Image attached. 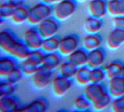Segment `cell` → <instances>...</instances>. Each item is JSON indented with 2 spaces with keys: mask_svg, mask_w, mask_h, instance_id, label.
Wrapping results in <instances>:
<instances>
[{
  "mask_svg": "<svg viewBox=\"0 0 124 112\" xmlns=\"http://www.w3.org/2000/svg\"><path fill=\"white\" fill-rule=\"evenodd\" d=\"M0 47L8 54L22 61L25 60L31 51L23 40L19 39L9 29H4L0 32Z\"/></svg>",
  "mask_w": 124,
  "mask_h": 112,
  "instance_id": "6da1fadb",
  "label": "cell"
},
{
  "mask_svg": "<svg viewBox=\"0 0 124 112\" xmlns=\"http://www.w3.org/2000/svg\"><path fill=\"white\" fill-rule=\"evenodd\" d=\"M53 5H49L44 2L37 3L30 8V12L28 17V23L33 25H37L43 20L52 16Z\"/></svg>",
  "mask_w": 124,
  "mask_h": 112,
  "instance_id": "7a4b0ae2",
  "label": "cell"
},
{
  "mask_svg": "<svg viewBox=\"0 0 124 112\" xmlns=\"http://www.w3.org/2000/svg\"><path fill=\"white\" fill-rule=\"evenodd\" d=\"M76 0H62L53 5V16L59 21H65L77 10Z\"/></svg>",
  "mask_w": 124,
  "mask_h": 112,
  "instance_id": "3957f363",
  "label": "cell"
},
{
  "mask_svg": "<svg viewBox=\"0 0 124 112\" xmlns=\"http://www.w3.org/2000/svg\"><path fill=\"white\" fill-rule=\"evenodd\" d=\"M59 22L60 21L57 20L55 17L50 16L49 18L43 20L41 23H39L37 25V28L43 38L53 37L56 36L60 30L61 25Z\"/></svg>",
  "mask_w": 124,
  "mask_h": 112,
  "instance_id": "277c9868",
  "label": "cell"
},
{
  "mask_svg": "<svg viewBox=\"0 0 124 112\" xmlns=\"http://www.w3.org/2000/svg\"><path fill=\"white\" fill-rule=\"evenodd\" d=\"M79 45H80V40L78 35L76 34L66 35L63 37H61L58 51L62 55L68 56L70 53H72L77 49H78Z\"/></svg>",
  "mask_w": 124,
  "mask_h": 112,
  "instance_id": "5b68a950",
  "label": "cell"
},
{
  "mask_svg": "<svg viewBox=\"0 0 124 112\" xmlns=\"http://www.w3.org/2000/svg\"><path fill=\"white\" fill-rule=\"evenodd\" d=\"M23 40L26 44V46L31 50H33L41 49L44 38L38 32L37 26H35V27H30L23 33Z\"/></svg>",
  "mask_w": 124,
  "mask_h": 112,
  "instance_id": "8992f818",
  "label": "cell"
},
{
  "mask_svg": "<svg viewBox=\"0 0 124 112\" xmlns=\"http://www.w3.org/2000/svg\"><path fill=\"white\" fill-rule=\"evenodd\" d=\"M54 77L55 75L53 71L45 69L41 66L37 72L33 75V83L37 89H44L51 84Z\"/></svg>",
  "mask_w": 124,
  "mask_h": 112,
  "instance_id": "52a82bcc",
  "label": "cell"
},
{
  "mask_svg": "<svg viewBox=\"0 0 124 112\" xmlns=\"http://www.w3.org/2000/svg\"><path fill=\"white\" fill-rule=\"evenodd\" d=\"M72 86H73V79H68L59 74L54 77L51 82L52 91L57 96L65 95L70 91Z\"/></svg>",
  "mask_w": 124,
  "mask_h": 112,
  "instance_id": "ba28073f",
  "label": "cell"
},
{
  "mask_svg": "<svg viewBox=\"0 0 124 112\" xmlns=\"http://www.w3.org/2000/svg\"><path fill=\"white\" fill-rule=\"evenodd\" d=\"M106 92H107V86L104 82H102V83L90 82L89 84L85 85L83 93L91 100L92 103H93L95 100H97L99 97H101Z\"/></svg>",
  "mask_w": 124,
  "mask_h": 112,
  "instance_id": "9c48e42d",
  "label": "cell"
},
{
  "mask_svg": "<svg viewBox=\"0 0 124 112\" xmlns=\"http://www.w3.org/2000/svg\"><path fill=\"white\" fill-rule=\"evenodd\" d=\"M106 58V51L103 48H97L89 51L87 65L90 68L103 66Z\"/></svg>",
  "mask_w": 124,
  "mask_h": 112,
  "instance_id": "30bf717a",
  "label": "cell"
},
{
  "mask_svg": "<svg viewBox=\"0 0 124 112\" xmlns=\"http://www.w3.org/2000/svg\"><path fill=\"white\" fill-rule=\"evenodd\" d=\"M107 92L112 97L124 96V79L121 76H117L109 79L107 84Z\"/></svg>",
  "mask_w": 124,
  "mask_h": 112,
  "instance_id": "8fae6325",
  "label": "cell"
},
{
  "mask_svg": "<svg viewBox=\"0 0 124 112\" xmlns=\"http://www.w3.org/2000/svg\"><path fill=\"white\" fill-rule=\"evenodd\" d=\"M21 107V102L14 94L0 97V111L14 112L18 111Z\"/></svg>",
  "mask_w": 124,
  "mask_h": 112,
  "instance_id": "7c38bea8",
  "label": "cell"
},
{
  "mask_svg": "<svg viewBox=\"0 0 124 112\" xmlns=\"http://www.w3.org/2000/svg\"><path fill=\"white\" fill-rule=\"evenodd\" d=\"M89 12L92 16L103 19L107 11V1L106 0H90L88 5Z\"/></svg>",
  "mask_w": 124,
  "mask_h": 112,
  "instance_id": "4fadbf2b",
  "label": "cell"
},
{
  "mask_svg": "<svg viewBox=\"0 0 124 112\" xmlns=\"http://www.w3.org/2000/svg\"><path fill=\"white\" fill-rule=\"evenodd\" d=\"M62 63V54L59 51H53V52H48L45 53L43 63H42V67L48 70L54 71L55 69H58L59 66Z\"/></svg>",
  "mask_w": 124,
  "mask_h": 112,
  "instance_id": "5bb4252c",
  "label": "cell"
},
{
  "mask_svg": "<svg viewBox=\"0 0 124 112\" xmlns=\"http://www.w3.org/2000/svg\"><path fill=\"white\" fill-rule=\"evenodd\" d=\"M49 107V102L48 100L39 97L37 99L33 100L30 103L23 106H21L18 111L23 112H45L47 111Z\"/></svg>",
  "mask_w": 124,
  "mask_h": 112,
  "instance_id": "9a60e30c",
  "label": "cell"
},
{
  "mask_svg": "<svg viewBox=\"0 0 124 112\" xmlns=\"http://www.w3.org/2000/svg\"><path fill=\"white\" fill-rule=\"evenodd\" d=\"M124 43V30L115 28L110 31L106 37V45L111 50H116Z\"/></svg>",
  "mask_w": 124,
  "mask_h": 112,
  "instance_id": "2e32d148",
  "label": "cell"
},
{
  "mask_svg": "<svg viewBox=\"0 0 124 112\" xmlns=\"http://www.w3.org/2000/svg\"><path fill=\"white\" fill-rule=\"evenodd\" d=\"M89 51L84 48H78L67 56V60L74 64L76 66L80 67L87 65Z\"/></svg>",
  "mask_w": 124,
  "mask_h": 112,
  "instance_id": "e0dca14e",
  "label": "cell"
},
{
  "mask_svg": "<svg viewBox=\"0 0 124 112\" xmlns=\"http://www.w3.org/2000/svg\"><path fill=\"white\" fill-rule=\"evenodd\" d=\"M19 64L13 56H2L0 59V76L6 78L12 70L18 67Z\"/></svg>",
  "mask_w": 124,
  "mask_h": 112,
  "instance_id": "ac0fdd59",
  "label": "cell"
},
{
  "mask_svg": "<svg viewBox=\"0 0 124 112\" xmlns=\"http://www.w3.org/2000/svg\"><path fill=\"white\" fill-rule=\"evenodd\" d=\"M103 42V38L102 37L98 35V33H95V34H89L88 36L83 38L82 40V47L87 50L88 51L94 49H97L101 47Z\"/></svg>",
  "mask_w": 124,
  "mask_h": 112,
  "instance_id": "d6986e66",
  "label": "cell"
},
{
  "mask_svg": "<svg viewBox=\"0 0 124 112\" xmlns=\"http://www.w3.org/2000/svg\"><path fill=\"white\" fill-rule=\"evenodd\" d=\"M23 1L20 0H8L7 2H4L0 6V16L1 19L11 18L13 13L15 11L16 8L21 5Z\"/></svg>",
  "mask_w": 124,
  "mask_h": 112,
  "instance_id": "ffe728a7",
  "label": "cell"
},
{
  "mask_svg": "<svg viewBox=\"0 0 124 112\" xmlns=\"http://www.w3.org/2000/svg\"><path fill=\"white\" fill-rule=\"evenodd\" d=\"M29 12H30V8L27 5H24L23 3H22L21 5H19L16 8V9L10 19L15 24H23L26 21H28Z\"/></svg>",
  "mask_w": 124,
  "mask_h": 112,
  "instance_id": "44dd1931",
  "label": "cell"
},
{
  "mask_svg": "<svg viewBox=\"0 0 124 112\" xmlns=\"http://www.w3.org/2000/svg\"><path fill=\"white\" fill-rule=\"evenodd\" d=\"M103 27V20L94 16H90L84 21V28L89 34H95L102 29Z\"/></svg>",
  "mask_w": 124,
  "mask_h": 112,
  "instance_id": "7402d4cb",
  "label": "cell"
},
{
  "mask_svg": "<svg viewBox=\"0 0 124 112\" xmlns=\"http://www.w3.org/2000/svg\"><path fill=\"white\" fill-rule=\"evenodd\" d=\"M78 66H76L74 64L66 60V61H62L61 65L58 68V73L62 77L68 78V79H75V76L77 74L78 71Z\"/></svg>",
  "mask_w": 124,
  "mask_h": 112,
  "instance_id": "603a6c76",
  "label": "cell"
},
{
  "mask_svg": "<svg viewBox=\"0 0 124 112\" xmlns=\"http://www.w3.org/2000/svg\"><path fill=\"white\" fill-rule=\"evenodd\" d=\"M60 40H61V37H58L57 35L53 36V37L44 38L43 43H42V46H41V50H43L44 52H46V53L58 51L59 45H60Z\"/></svg>",
  "mask_w": 124,
  "mask_h": 112,
  "instance_id": "cb8c5ba5",
  "label": "cell"
},
{
  "mask_svg": "<svg viewBox=\"0 0 124 112\" xmlns=\"http://www.w3.org/2000/svg\"><path fill=\"white\" fill-rule=\"evenodd\" d=\"M90 73H91V68L88 65L80 66L78 68V71H77V74L75 76L74 80L79 85H87L91 82Z\"/></svg>",
  "mask_w": 124,
  "mask_h": 112,
  "instance_id": "d4e9b609",
  "label": "cell"
},
{
  "mask_svg": "<svg viewBox=\"0 0 124 112\" xmlns=\"http://www.w3.org/2000/svg\"><path fill=\"white\" fill-rule=\"evenodd\" d=\"M123 64V63H121L120 61H113V62L109 63L106 65H105L104 68L106 70L107 79H111L114 77L119 76Z\"/></svg>",
  "mask_w": 124,
  "mask_h": 112,
  "instance_id": "484cf974",
  "label": "cell"
},
{
  "mask_svg": "<svg viewBox=\"0 0 124 112\" xmlns=\"http://www.w3.org/2000/svg\"><path fill=\"white\" fill-rule=\"evenodd\" d=\"M73 105H74L75 108L78 109V110H79V111H89V110H91V108L93 106V103L83 93V94L78 95L74 100Z\"/></svg>",
  "mask_w": 124,
  "mask_h": 112,
  "instance_id": "4316f807",
  "label": "cell"
},
{
  "mask_svg": "<svg viewBox=\"0 0 124 112\" xmlns=\"http://www.w3.org/2000/svg\"><path fill=\"white\" fill-rule=\"evenodd\" d=\"M112 103V96L111 94L106 92L104 93L101 97H99L97 100H95L93 103V107L96 110H103L106 109L109 106H111Z\"/></svg>",
  "mask_w": 124,
  "mask_h": 112,
  "instance_id": "83f0119b",
  "label": "cell"
},
{
  "mask_svg": "<svg viewBox=\"0 0 124 112\" xmlns=\"http://www.w3.org/2000/svg\"><path fill=\"white\" fill-rule=\"evenodd\" d=\"M45 53L41 49L38 50H33L30 51L28 57L25 59L26 61H28L29 63H31L32 64L37 65V66H41L42 63H43L44 57H45Z\"/></svg>",
  "mask_w": 124,
  "mask_h": 112,
  "instance_id": "f1b7e54d",
  "label": "cell"
},
{
  "mask_svg": "<svg viewBox=\"0 0 124 112\" xmlns=\"http://www.w3.org/2000/svg\"><path fill=\"white\" fill-rule=\"evenodd\" d=\"M106 78L107 77H106V70L104 68V66L91 68V73H90V80H91V82L102 83V82L105 81Z\"/></svg>",
  "mask_w": 124,
  "mask_h": 112,
  "instance_id": "f546056e",
  "label": "cell"
},
{
  "mask_svg": "<svg viewBox=\"0 0 124 112\" xmlns=\"http://www.w3.org/2000/svg\"><path fill=\"white\" fill-rule=\"evenodd\" d=\"M16 85L17 84H12V83H9L5 80H3L0 83V97L14 94V93L16 92V89H17Z\"/></svg>",
  "mask_w": 124,
  "mask_h": 112,
  "instance_id": "4dcf8cb0",
  "label": "cell"
},
{
  "mask_svg": "<svg viewBox=\"0 0 124 112\" xmlns=\"http://www.w3.org/2000/svg\"><path fill=\"white\" fill-rule=\"evenodd\" d=\"M20 67L22 69L23 73L27 76H33L36 72H37L41 66H37V65H34L32 64L31 63H29L26 60H23L22 63L19 64Z\"/></svg>",
  "mask_w": 124,
  "mask_h": 112,
  "instance_id": "1f68e13d",
  "label": "cell"
},
{
  "mask_svg": "<svg viewBox=\"0 0 124 112\" xmlns=\"http://www.w3.org/2000/svg\"><path fill=\"white\" fill-rule=\"evenodd\" d=\"M23 75V73L22 69H21L20 65H19L18 67H16L14 70H12L9 74L7 76L6 78H5V80L9 82V83H12V84H17L19 81L22 80Z\"/></svg>",
  "mask_w": 124,
  "mask_h": 112,
  "instance_id": "d6a6232c",
  "label": "cell"
},
{
  "mask_svg": "<svg viewBox=\"0 0 124 112\" xmlns=\"http://www.w3.org/2000/svg\"><path fill=\"white\" fill-rule=\"evenodd\" d=\"M107 11L113 16H118L120 14L119 0H108L107 1Z\"/></svg>",
  "mask_w": 124,
  "mask_h": 112,
  "instance_id": "836d02e7",
  "label": "cell"
},
{
  "mask_svg": "<svg viewBox=\"0 0 124 112\" xmlns=\"http://www.w3.org/2000/svg\"><path fill=\"white\" fill-rule=\"evenodd\" d=\"M111 109L114 112H124V96L116 97L112 100Z\"/></svg>",
  "mask_w": 124,
  "mask_h": 112,
  "instance_id": "e575fe53",
  "label": "cell"
},
{
  "mask_svg": "<svg viewBox=\"0 0 124 112\" xmlns=\"http://www.w3.org/2000/svg\"><path fill=\"white\" fill-rule=\"evenodd\" d=\"M112 23L115 28H119L124 30V15H118L114 16Z\"/></svg>",
  "mask_w": 124,
  "mask_h": 112,
  "instance_id": "d590c367",
  "label": "cell"
},
{
  "mask_svg": "<svg viewBox=\"0 0 124 112\" xmlns=\"http://www.w3.org/2000/svg\"><path fill=\"white\" fill-rule=\"evenodd\" d=\"M119 7H120V14L124 15V0H119Z\"/></svg>",
  "mask_w": 124,
  "mask_h": 112,
  "instance_id": "8d00e7d4",
  "label": "cell"
},
{
  "mask_svg": "<svg viewBox=\"0 0 124 112\" xmlns=\"http://www.w3.org/2000/svg\"><path fill=\"white\" fill-rule=\"evenodd\" d=\"M41 2H44V3L49 4V5H54L57 3V0H41Z\"/></svg>",
  "mask_w": 124,
  "mask_h": 112,
  "instance_id": "74e56055",
  "label": "cell"
},
{
  "mask_svg": "<svg viewBox=\"0 0 124 112\" xmlns=\"http://www.w3.org/2000/svg\"><path fill=\"white\" fill-rule=\"evenodd\" d=\"M119 76H121L124 79V64H123V66H122V69H121V72H120V75H119Z\"/></svg>",
  "mask_w": 124,
  "mask_h": 112,
  "instance_id": "f35d334b",
  "label": "cell"
},
{
  "mask_svg": "<svg viewBox=\"0 0 124 112\" xmlns=\"http://www.w3.org/2000/svg\"><path fill=\"white\" fill-rule=\"evenodd\" d=\"M60 1H62V0H57V3H58V2H60Z\"/></svg>",
  "mask_w": 124,
  "mask_h": 112,
  "instance_id": "ab89813d",
  "label": "cell"
},
{
  "mask_svg": "<svg viewBox=\"0 0 124 112\" xmlns=\"http://www.w3.org/2000/svg\"><path fill=\"white\" fill-rule=\"evenodd\" d=\"M78 1H87V0H78Z\"/></svg>",
  "mask_w": 124,
  "mask_h": 112,
  "instance_id": "60d3db41",
  "label": "cell"
},
{
  "mask_svg": "<svg viewBox=\"0 0 124 112\" xmlns=\"http://www.w3.org/2000/svg\"><path fill=\"white\" fill-rule=\"evenodd\" d=\"M20 1H23V0H20Z\"/></svg>",
  "mask_w": 124,
  "mask_h": 112,
  "instance_id": "b9f144b4",
  "label": "cell"
}]
</instances>
